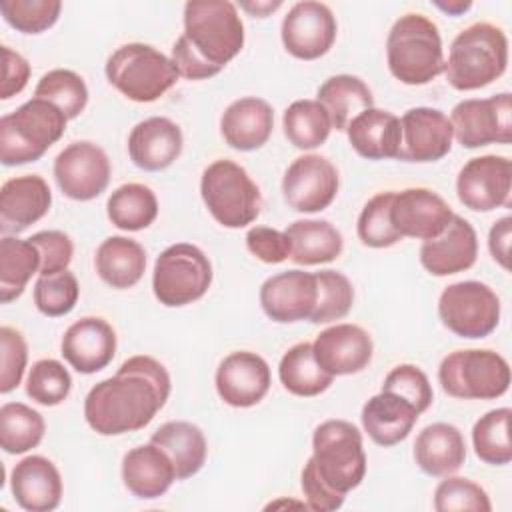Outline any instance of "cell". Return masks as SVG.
I'll list each match as a JSON object with an SVG mask.
<instances>
[{
	"mask_svg": "<svg viewBox=\"0 0 512 512\" xmlns=\"http://www.w3.org/2000/svg\"><path fill=\"white\" fill-rule=\"evenodd\" d=\"M382 390L396 392L408 400L420 414L426 412L434 400V392L428 376L414 364H398L384 378Z\"/></svg>",
	"mask_w": 512,
	"mask_h": 512,
	"instance_id": "49",
	"label": "cell"
},
{
	"mask_svg": "<svg viewBox=\"0 0 512 512\" xmlns=\"http://www.w3.org/2000/svg\"><path fill=\"white\" fill-rule=\"evenodd\" d=\"M150 442L160 446L170 456L178 480L194 476L206 462L208 446L204 432L192 422H166L152 434Z\"/></svg>",
	"mask_w": 512,
	"mask_h": 512,
	"instance_id": "33",
	"label": "cell"
},
{
	"mask_svg": "<svg viewBox=\"0 0 512 512\" xmlns=\"http://www.w3.org/2000/svg\"><path fill=\"white\" fill-rule=\"evenodd\" d=\"M316 362L332 376L364 370L372 360V338L356 324H334L312 342Z\"/></svg>",
	"mask_w": 512,
	"mask_h": 512,
	"instance_id": "22",
	"label": "cell"
},
{
	"mask_svg": "<svg viewBox=\"0 0 512 512\" xmlns=\"http://www.w3.org/2000/svg\"><path fill=\"white\" fill-rule=\"evenodd\" d=\"M28 362V346L24 336L10 328H0V392L8 394L22 382Z\"/></svg>",
	"mask_w": 512,
	"mask_h": 512,
	"instance_id": "50",
	"label": "cell"
},
{
	"mask_svg": "<svg viewBox=\"0 0 512 512\" xmlns=\"http://www.w3.org/2000/svg\"><path fill=\"white\" fill-rule=\"evenodd\" d=\"M392 200H394V192H380L364 204L356 224L358 238L364 246L390 248L402 240V236L396 232L390 220Z\"/></svg>",
	"mask_w": 512,
	"mask_h": 512,
	"instance_id": "44",
	"label": "cell"
},
{
	"mask_svg": "<svg viewBox=\"0 0 512 512\" xmlns=\"http://www.w3.org/2000/svg\"><path fill=\"white\" fill-rule=\"evenodd\" d=\"M182 130L164 116H152L138 122L128 136L130 160L146 170L158 172L168 168L182 152Z\"/></svg>",
	"mask_w": 512,
	"mask_h": 512,
	"instance_id": "26",
	"label": "cell"
},
{
	"mask_svg": "<svg viewBox=\"0 0 512 512\" xmlns=\"http://www.w3.org/2000/svg\"><path fill=\"white\" fill-rule=\"evenodd\" d=\"M434 490V508L438 512H490L492 504L486 490L460 476H444Z\"/></svg>",
	"mask_w": 512,
	"mask_h": 512,
	"instance_id": "48",
	"label": "cell"
},
{
	"mask_svg": "<svg viewBox=\"0 0 512 512\" xmlns=\"http://www.w3.org/2000/svg\"><path fill=\"white\" fill-rule=\"evenodd\" d=\"M200 194L212 218L224 228H244L260 214V188L232 160H216L202 172Z\"/></svg>",
	"mask_w": 512,
	"mask_h": 512,
	"instance_id": "8",
	"label": "cell"
},
{
	"mask_svg": "<svg viewBox=\"0 0 512 512\" xmlns=\"http://www.w3.org/2000/svg\"><path fill=\"white\" fill-rule=\"evenodd\" d=\"M40 272V252L30 240L2 236L0 240V300L8 304L22 296L28 280Z\"/></svg>",
	"mask_w": 512,
	"mask_h": 512,
	"instance_id": "37",
	"label": "cell"
},
{
	"mask_svg": "<svg viewBox=\"0 0 512 512\" xmlns=\"http://www.w3.org/2000/svg\"><path fill=\"white\" fill-rule=\"evenodd\" d=\"M68 118L54 104L32 98L0 118V160L20 166L40 160L66 130Z\"/></svg>",
	"mask_w": 512,
	"mask_h": 512,
	"instance_id": "6",
	"label": "cell"
},
{
	"mask_svg": "<svg viewBox=\"0 0 512 512\" xmlns=\"http://www.w3.org/2000/svg\"><path fill=\"white\" fill-rule=\"evenodd\" d=\"M274 128L272 106L256 96L234 100L220 118V132L226 144L240 152L262 148Z\"/></svg>",
	"mask_w": 512,
	"mask_h": 512,
	"instance_id": "27",
	"label": "cell"
},
{
	"mask_svg": "<svg viewBox=\"0 0 512 512\" xmlns=\"http://www.w3.org/2000/svg\"><path fill=\"white\" fill-rule=\"evenodd\" d=\"M108 220L126 232L148 228L158 216L156 194L138 182H128L116 188L106 202Z\"/></svg>",
	"mask_w": 512,
	"mask_h": 512,
	"instance_id": "38",
	"label": "cell"
},
{
	"mask_svg": "<svg viewBox=\"0 0 512 512\" xmlns=\"http://www.w3.org/2000/svg\"><path fill=\"white\" fill-rule=\"evenodd\" d=\"M240 6H242L246 12H250L252 16L264 18V16H268L270 12L278 10V8L282 6V2H280V0H276V2H242Z\"/></svg>",
	"mask_w": 512,
	"mask_h": 512,
	"instance_id": "55",
	"label": "cell"
},
{
	"mask_svg": "<svg viewBox=\"0 0 512 512\" xmlns=\"http://www.w3.org/2000/svg\"><path fill=\"white\" fill-rule=\"evenodd\" d=\"M54 178L64 196L78 202L94 200L110 182V160L98 144L78 140L56 156Z\"/></svg>",
	"mask_w": 512,
	"mask_h": 512,
	"instance_id": "13",
	"label": "cell"
},
{
	"mask_svg": "<svg viewBox=\"0 0 512 512\" xmlns=\"http://www.w3.org/2000/svg\"><path fill=\"white\" fill-rule=\"evenodd\" d=\"M282 44L288 54L300 60L324 56L338 34L332 10L316 0L296 2L282 20Z\"/></svg>",
	"mask_w": 512,
	"mask_h": 512,
	"instance_id": "16",
	"label": "cell"
},
{
	"mask_svg": "<svg viewBox=\"0 0 512 512\" xmlns=\"http://www.w3.org/2000/svg\"><path fill=\"white\" fill-rule=\"evenodd\" d=\"M458 200L474 212L510 206L512 162L506 156L486 154L470 158L456 178Z\"/></svg>",
	"mask_w": 512,
	"mask_h": 512,
	"instance_id": "14",
	"label": "cell"
},
{
	"mask_svg": "<svg viewBox=\"0 0 512 512\" xmlns=\"http://www.w3.org/2000/svg\"><path fill=\"white\" fill-rule=\"evenodd\" d=\"M284 136L300 150L322 146L332 130L330 116L318 100H294L282 116Z\"/></svg>",
	"mask_w": 512,
	"mask_h": 512,
	"instance_id": "39",
	"label": "cell"
},
{
	"mask_svg": "<svg viewBox=\"0 0 512 512\" xmlns=\"http://www.w3.org/2000/svg\"><path fill=\"white\" fill-rule=\"evenodd\" d=\"M246 248L266 264H280L290 258L292 246L286 232L268 228V226H254L246 232Z\"/></svg>",
	"mask_w": 512,
	"mask_h": 512,
	"instance_id": "52",
	"label": "cell"
},
{
	"mask_svg": "<svg viewBox=\"0 0 512 512\" xmlns=\"http://www.w3.org/2000/svg\"><path fill=\"white\" fill-rule=\"evenodd\" d=\"M278 376L282 386L302 398H312L330 388L334 376L328 374L314 358L310 342H298L288 348L280 360Z\"/></svg>",
	"mask_w": 512,
	"mask_h": 512,
	"instance_id": "36",
	"label": "cell"
},
{
	"mask_svg": "<svg viewBox=\"0 0 512 512\" xmlns=\"http://www.w3.org/2000/svg\"><path fill=\"white\" fill-rule=\"evenodd\" d=\"M30 78V64L24 56L14 52L8 46H2V86L0 98L8 100L20 94Z\"/></svg>",
	"mask_w": 512,
	"mask_h": 512,
	"instance_id": "53",
	"label": "cell"
},
{
	"mask_svg": "<svg viewBox=\"0 0 512 512\" xmlns=\"http://www.w3.org/2000/svg\"><path fill=\"white\" fill-rule=\"evenodd\" d=\"M454 212L448 202L428 188H406L394 192L390 220L402 238L430 240L444 232Z\"/></svg>",
	"mask_w": 512,
	"mask_h": 512,
	"instance_id": "19",
	"label": "cell"
},
{
	"mask_svg": "<svg viewBox=\"0 0 512 512\" xmlns=\"http://www.w3.org/2000/svg\"><path fill=\"white\" fill-rule=\"evenodd\" d=\"M124 486L142 500H154L178 480L170 456L154 442L128 450L122 458Z\"/></svg>",
	"mask_w": 512,
	"mask_h": 512,
	"instance_id": "28",
	"label": "cell"
},
{
	"mask_svg": "<svg viewBox=\"0 0 512 512\" xmlns=\"http://www.w3.org/2000/svg\"><path fill=\"white\" fill-rule=\"evenodd\" d=\"M350 146L368 160L398 158L402 128L400 118L388 110L368 108L362 110L346 128Z\"/></svg>",
	"mask_w": 512,
	"mask_h": 512,
	"instance_id": "30",
	"label": "cell"
},
{
	"mask_svg": "<svg viewBox=\"0 0 512 512\" xmlns=\"http://www.w3.org/2000/svg\"><path fill=\"white\" fill-rule=\"evenodd\" d=\"M420 412L402 396L380 390L362 406V428L378 446H394L408 438Z\"/></svg>",
	"mask_w": 512,
	"mask_h": 512,
	"instance_id": "29",
	"label": "cell"
},
{
	"mask_svg": "<svg viewBox=\"0 0 512 512\" xmlns=\"http://www.w3.org/2000/svg\"><path fill=\"white\" fill-rule=\"evenodd\" d=\"M318 300L316 274L286 270L270 276L260 286V306L264 314L280 324L310 320Z\"/></svg>",
	"mask_w": 512,
	"mask_h": 512,
	"instance_id": "18",
	"label": "cell"
},
{
	"mask_svg": "<svg viewBox=\"0 0 512 512\" xmlns=\"http://www.w3.org/2000/svg\"><path fill=\"white\" fill-rule=\"evenodd\" d=\"M64 360L80 374L106 368L116 354V332L98 316H86L68 326L60 344Z\"/></svg>",
	"mask_w": 512,
	"mask_h": 512,
	"instance_id": "21",
	"label": "cell"
},
{
	"mask_svg": "<svg viewBox=\"0 0 512 512\" xmlns=\"http://www.w3.org/2000/svg\"><path fill=\"white\" fill-rule=\"evenodd\" d=\"M478 258V236L474 226L454 214L442 234L424 240L420 246V264L432 276H450L474 266Z\"/></svg>",
	"mask_w": 512,
	"mask_h": 512,
	"instance_id": "23",
	"label": "cell"
},
{
	"mask_svg": "<svg viewBox=\"0 0 512 512\" xmlns=\"http://www.w3.org/2000/svg\"><path fill=\"white\" fill-rule=\"evenodd\" d=\"M508 66V38L490 22H474L450 44L444 74L452 88L468 92L498 80Z\"/></svg>",
	"mask_w": 512,
	"mask_h": 512,
	"instance_id": "4",
	"label": "cell"
},
{
	"mask_svg": "<svg viewBox=\"0 0 512 512\" xmlns=\"http://www.w3.org/2000/svg\"><path fill=\"white\" fill-rule=\"evenodd\" d=\"M52 204L48 182L38 174L10 178L0 188V230L18 234L46 216Z\"/></svg>",
	"mask_w": 512,
	"mask_h": 512,
	"instance_id": "24",
	"label": "cell"
},
{
	"mask_svg": "<svg viewBox=\"0 0 512 512\" xmlns=\"http://www.w3.org/2000/svg\"><path fill=\"white\" fill-rule=\"evenodd\" d=\"M454 138L464 148L512 142V96L500 92L490 98H468L452 108Z\"/></svg>",
	"mask_w": 512,
	"mask_h": 512,
	"instance_id": "12",
	"label": "cell"
},
{
	"mask_svg": "<svg viewBox=\"0 0 512 512\" xmlns=\"http://www.w3.org/2000/svg\"><path fill=\"white\" fill-rule=\"evenodd\" d=\"M438 316L460 338H484L500 322V300L484 282H454L438 298Z\"/></svg>",
	"mask_w": 512,
	"mask_h": 512,
	"instance_id": "11",
	"label": "cell"
},
{
	"mask_svg": "<svg viewBox=\"0 0 512 512\" xmlns=\"http://www.w3.org/2000/svg\"><path fill=\"white\" fill-rule=\"evenodd\" d=\"M244 46V24L228 0H190L184 4V32L172 46L178 76L204 80L216 76Z\"/></svg>",
	"mask_w": 512,
	"mask_h": 512,
	"instance_id": "3",
	"label": "cell"
},
{
	"mask_svg": "<svg viewBox=\"0 0 512 512\" xmlns=\"http://www.w3.org/2000/svg\"><path fill=\"white\" fill-rule=\"evenodd\" d=\"M510 408H496L480 416L472 428L476 456L490 466H504L512 460Z\"/></svg>",
	"mask_w": 512,
	"mask_h": 512,
	"instance_id": "41",
	"label": "cell"
},
{
	"mask_svg": "<svg viewBox=\"0 0 512 512\" xmlns=\"http://www.w3.org/2000/svg\"><path fill=\"white\" fill-rule=\"evenodd\" d=\"M296 264L314 266L332 262L344 248L342 234L328 220H296L286 230Z\"/></svg>",
	"mask_w": 512,
	"mask_h": 512,
	"instance_id": "34",
	"label": "cell"
},
{
	"mask_svg": "<svg viewBox=\"0 0 512 512\" xmlns=\"http://www.w3.org/2000/svg\"><path fill=\"white\" fill-rule=\"evenodd\" d=\"M34 98L48 100L58 110H62L68 120H74L84 112L88 104V88L80 74L66 68H54L40 78L34 90Z\"/></svg>",
	"mask_w": 512,
	"mask_h": 512,
	"instance_id": "42",
	"label": "cell"
},
{
	"mask_svg": "<svg viewBox=\"0 0 512 512\" xmlns=\"http://www.w3.org/2000/svg\"><path fill=\"white\" fill-rule=\"evenodd\" d=\"M510 238H512V218L504 216L492 224L488 234L490 254L504 270L510 268Z\"/></svg>",
	"mask_w": 512,
	"mask_h": 512,
	"instance_id": "54",
	"label": "cell"
},
{
	"mask_svg": "<svg viewBox=\"0 0 512 512\" xmlns=\"http://www.w3.org/2000/svg\"><path fill=\"white\" fill-rule=\"evenodd\" d=\"M212 284V264L194 244L178 242L160 252L154 262L152 290L160 304L178 308L200 300Z\"/></svg>",
	"mask_w": 512,
	"mask_h": 512,
	"instance_id": "10",
	"label": "cell"
},
{
	"mask_svg": "<svg viewBox=\"0 0 512 512\" xmlns=\"http://www.w3.org/2000/svg\"><path fill=\"white\" fill-rule=\"evenodd\" d=\"M390 74L408 86H422L444 72L438 26L418 12L400 16L386 38Z\"/></svg>",
	"mask_w": 512,
	"mask_h": 512,
	"instance_id": "5",
	"label": "cell"
},
{
	"mask_svg": "<svg viewBox=\"0 0 512 512\" xmlns=\"http://www.w3.org/2000/svg\"><path fill=\"white\" fill-rule=\"evenodd\" d=\"M316 100L326 108L332 128L346 130L352 118H356L362 110L374 106V98L370 88L352 74H336L324 80L318 88Z\"/></svg>",
	"mask_w": 512,
	"mask_h": 512,
	"instance_id": "35",
	"label": "cell"
},
{
	"mask_svg": "<svg viewBox=\"0 0 512 512\" xmlns=\"http://www.w3.org/2000/svg\"><path fill=\"white\" fill-rule=\"evenodd\" d=\"M366 474L362 432L346 420H326L312 434V456L304 464L300 486L306 508L332 512Z\"/></svg>",
	"mask_w": 512,
	"mask_h": 512,
	"instance_id": "2",
	"label": "cell"
},
{
	"mask_svg": "<svg viewBox=\"0 0 512 512\" xmlns=\"http://www.w3.org/2000/svg\"><path fill=\"white\" fill-rule=\"evenodd\" d=\"M434 6H438L440 10L452 14V16H458V14H464L466 10H470L472 2H462V0H452V2H434Z\"/></svg>",
	"mask_w": 512,
	"mask_h": 512,
	"instance_id": "56",
	"label": "cell"
},
{
	"mask_svg": "<svg viewBox=\"0 0 512 512\" xmlns=\"http://www.w3.org/2000/svg\"><path fill=\"white\" fill-rule=\"evenodd\" d=\"M46 432L42 414L22 402L0 408V446L6 454H24L36 448Z\"/></svg>",
	"mask_w": 512,
	"mask_h": 512,
	"instance_id": "40",
	"label": "cell"
},
{
	"mask_svg": "<svg viewBox=\"0 0 512 512\" xmlns=\"http://www.w3.org/2000/svg\"><path fill=\"white\" fill-rule=\"evenodd\" d=\"M40 252V272L38 274H54L68 270L72 256H74V244L68 234L60 230H42L28 238Z\"/></svg>",
	"mask_w": 512,
	"mask_h": 512,
	"instance_id": "51",
	"label": "cell"
},
{
	"mask_svg": "<svg viewBox=\"0 0 512 512\" xmlns=\"http://www.w3.org/2000/svg\"><path fill=\"white\" fill-rule=\"evenodd\" d=\"M94 266L102 282L116 290H126L144 276L146 250L132 238L110 236L98 246Z\"/></svg>",
	"mask_w": 512,
	"mask_h": 512,
	"instance_id": "32",
	"label": "cell"
},
{
	"mask_svg": "<svg viewBox=\"0 0 512 512\" xmlns=\"http://www.w3.org/2000/svg\"><path fill=\"white\" fill-rule=\"evenodd\" d=\"M70 388V372L62 362L54 358H42L34 362L26 378V394L42 406H56L64 402L70 394Z\"/></svg>",
	"mask_w": 512,
	"mask_h": 512,
	"instance_id": "46",
	"label": "cell"
},
{
	"mask_svg": "<svg viewBox=\"0 0 512 512\" xmlns=\"http://www.w3.org/2000/svg\"><path fill=\"white\" fill-rule=\"evenodd\" d=\"M80 296V286L76 276L70 270L40 274L34 284V304L36 308L50 318L64 316L72 312Z\"/></svg>",
	"mask_w": 512,
	"mask_h": 512,
	"instance_id": "45",
	"label": "cell"
},
{
	"mask_svg": "<svg viewBox=\"0 0 512 512\" xmlns=\"http://www.w3.org/2000/svg\"><path fill=\"white\" fill-rule=\"evenodd\" d=\"M442 390L460 400H494L508 392L510 366L494 350L470 348L444 356L438 368Z\"/></svg>",
	"mask_w": 512,
	"mask_h": 512,
	"instance_id": "9",
	"label": "cell"
},
{
	"mask_svg": "<svg viewBox=\"0 0 512 512\" xmlns=\"http://www.w3.org/2000/svg\"><path fill=\"white\" fill-rule=\"evenodd\" d=\"M414 460L428 476H448L466 460L462 432L448 422H434L420 430L414 442Z\"/></svg>",
	"mask_w": 512,
	"mask_h": 512,
	"instance_id": "31",
	"label": "cell"
},
{
	"mask_svg": "<svg viewBox=\"0 0 512 512\" xmlns=\"http://www.w3.org/2000/svg\"><path fill=\"white\" fill-rule=\"evenodd\" d=\"M10 490L20 508L28 512H50L62 500V478L52 460L32 454L12 468Z\"/></svg>",
	"mask_w": 512,
	"mask_h": 512,
	"instance_id": "25",
	"label": "cell"
},
{
	"mask_svg": "<svg viewBox=\"0 0 512 512\" xmlns=\"http://www.w3.org/2000/svg\"><path fill=\"white\" fill-rule=\"evenodd\" d=\"M338 170L320 154L298 156L284 172L282 194L296 212H320L328 208L338 194Z\"/></svg>",
	"mask_w": 512,
	"mask_h": 512,
	"instance_id": "15",
	"label": "cell"
},
{
	"mask_svg": "<svg viewBox=\"0 0 512 512\" xmlns=\"http://www.w3.org/2000/svg\"><path fill=\"white\" fill-rule=\"evenodd\" d=\"M170 396V374L152 356H132L118 372L90 388L84 400L88 426L102 436L142 430Z\"/></svg>",
	"mask_w": 512,
	"mask_h": 512,
	"instance_id": "1",
	"label": "cell"
},
{
	"mask_svg": "<svg viewBox=\"0 0 512 512\" xmlns=\"http://www.w3.org/2000/svg\"><path fill=\"white\" fill-rule=\"evenodd\" d=\"M402 142L398 160L406 162H436L444 158L452 148V124L450 118L428 106H416L404 112L400 118Z\"/></svg>",
	"mask_w": 512,
	"mask_h": 512,
	"instance_id": "17",
	"label": "cell"
},
{
	"mask_svg": "<svg viewBox=\"0 0 512 512\" xmlns=\"http://www.w3.org/2000/svg\"><path fill=\"white\" fill-rule=\"evenodd\" d=\"M104 72L108 82L134 102L158 100L180 78L166 54L142 42H130L116 48L108 56Z\"/></svg>",
	"mask_w": 512,
	"mask_h": 512,
	"instance_id": "7",
	"label": "cell"
},
{
	"mask_svg": "<svg viewBox=\"0 0 512 512\" xmlns=\"http://www.w3.org/2000/svg\"><path fill=\"white\" fill-rule=\"evenodd\" d=\"M216 392L234 408L256 406L270 390V366L256 352L228 354L216 368Z\"/></svg>",
	"mask_w": 512,
	"mask_h": 512,
	"instance_id": "20",
	"label": "cell"
},
{
	"mask_svg": "<svg viewBox=\"0 0 512 512\" xmlns=\"http://www.w3.org/2000/svg\"><path fill=\"white\" fill-rule=\"evenodd\" d=\"M58 0H2V18L22 34H40L52 28L60 16Z\"/></svg>",
	"mask_w": 512,
	"mask_h": 512,
	"instance_id": "47",
	"label": "cell"
},
{
	"mask_svg": "<svg viewBox=\"0 0 512 512\" xmlns=\"http://www.w3.org/2000/svg\"><path fill=\"white\" fill-rule=\"evenodd\" d=\"M316 274L318 300L310 316L312 324H328L344 318L354 302L352 282L336 270H320Z\"/></svg>",
	"mask_w": 512,
	"mask_h": 512,
	"instance_id": "43",
	"label": "cell"
}]
</instances>
